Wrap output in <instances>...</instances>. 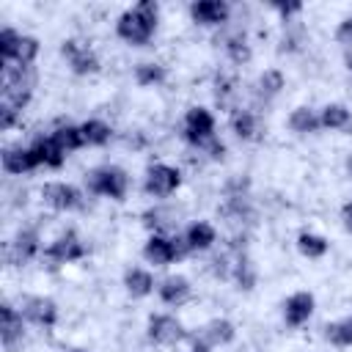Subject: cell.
I'll return each mask as SVG.
<instances>
[{"label": "cell", "mask_w": 352, "mask_h": 352, "mask_svg": "<svg viewBox=\"0 0 352 352\" xmlns=\"http://www.w3.org/2000/svg\"><path fill=\"white\" fill-rule=\"evenodd\" d=\"M157 16H160V6L154 0H140L118 16L116 36L132 47H143L151 41V36L157 30Z\"/></svg>", "instance_id": "obj_1"}, {"label": "cell", "mask_w": 352, "mask_h": 352, "mask_svg": "<svg viewBox=\"0 0 352 352\" xmlns=\"http://www.w3.org/2000/svg\"><path fill=\"white\" fill-rule=\"evenodd\" d=\"M85 190L91 195H104L113 201H124L129 190V176L118 165H99L85 173Z\"/></svg>", "instance_id": "obj_2"}, {"label": "cell", "mask_w": 352, "mask_h": 352, "mask_svg": "<svg viewBox=\"0 0 352 352\" xmlns=\"http://www.w3.org/2000/svg\"><path fill=\"white\" fill-rule=\"evenodd\" d=\"M182 135H184V140H187L190 146L206 148V143H209L212 138H217V135H214V116H212L206 107H198V104H195V107H187Z\"/></svg>", "instance_id": "obj_3"}, {"label": "cell", "mask_w": 352, "mask_h": 352, "mask_svg": "<svg viewBox=\"0 0 352 352\" xmlns=\"http://www.w3.org/2000/svg\"><path fill=\"white\" fill-rule=\"evenodd\" d=\"M85 253H88L85 242H82L74 231H63L60 236H55V239L44 248L41 258H44V261H50V267H58V264L77 261V258H82Z\"/></svg>", "instance_id": "obj_4"}, {"label": "cell", "mask_w": 352, "mask_h": 352, "mask_svg": "<svg viewBox=\"0 0 352 352\" xmlns=\"http://www.w3.org/2000/svg\"><path fill=\"white\" fill-rule=\"evenodd\" d=\"M182 184V173L179 168L173 165H165V162H157V165H148L146 170V179H143V190L154 198H168L179 190Z\"/></svg>", "instance_id": "obj_5"}, {"label": "cell", "mask_w": 352, "mask_h": 352, "mask_svg": "<svg viewBox=\"0 0 352 352\" xmlns=\"http://www.w3.org/2000/svg\"><path fill=\"white\" fill-rule=\"evenodd\" d=\"M60 55L66 58V63H69V69L74 74H94V72H99L96 52L88 44H82L80 38H66L60 44Z\"/></svg>", "instance_id": "obj_6"}, {"label": "cell", "mask_w": 352, "mask_h": 352, "mask_svg": "<svg viewBox=\"0 0 352 352\" xmlns=\"http://www.w3.org/2000/svg\"><path fill=\"white\" fill-rule=\"evenodd\" d=\"M190 333L184 330V324L176 319V316H170V314H154L151 319H148V338L154 341V344H162V346H173V344H179V341H184Z\"/></svg>", "instance_id": "obj_7"}, {"label": "cell", "mask_w": 352, "mask_h": 352, "mask_svg": "<svg viewBox=\"0 0 352 352\" xmlns=\"http://www.w3.org/2000/svg\"><path fill=\"white\" fill-rule=\"evenodd\" d=\"M41 198L47 206L58 209V212H72V209H80L82 206V192L74 187V184H66V182H50L41 187Z\"/></svg>", "instance_id": "obj_8"}, {"label": "cell", "mask_w": 352, "mask_h": 352, "mask_svg": "<svg viewBox=\"0 0 352 352\" xmlns=\"http://www.w3.org/2000/svg\"><path fill=\"white\" fill-rule=\"evenodd\" d=\"M41 253V242H38V231L36 228H22L14 234V239L6 248V258L11 264H28L30 258H36Z\"/></svg>", "instance_id": "obj_9"}, {"label": "cell", "mask_w": 352, "mask_h": 352, "mask_svg": "<svg viewBox=\"0 0 352 352\" xmlns=\"http://www.w3.org/2000/svg\"><path fill=\"white\" fill-rule=\"evenodd\" d=\"M19 314L25 316V322H33L38 327H52L58 322V305L50 297H25Z\"/></svg>", "instance_id": "obj_10"}, {"label": "cell", "mask_w": 352, "mask_h": 352, "mask_svg": "<svg viewBox=\"0 0 352 352\" xmlns=\"http://www.w3.org/2000/svg\"><path fill=\"white\" fill-rule=\"evenodd\" d=\"M22 314H19V308H14L11 302H3L0 305V341H3V346L11 352V349H16L19 344H22V338H25V327H22Z\"/></svg>", "instance_id": "obj_11"}, {"label": "cell", "mask_w": 352, "mask_h": 352, "mask_svg": "<svg viewBox=\"0 0 352 352\" xmlns=\"http://www.w3.org/2000/svg\"><path fill=\"white\" fill-rule=\"evenodd\" d=\"M190 16L195 25H223L231 16V6L226 0H195L190 3Z\"/></svg>", "instance_id": "obj_12"}, {"label": "cell", "mask_w": 352, "mask_h": 352, "mask_svg": "<svg viewBox=\"0 0 352 352\" xmlns=\"http://www.w3.org/2000/svg\"><path fill=\"white\" fill-rule=\"evenodd\" d=\"M236 336V327L228 319H209L204 327H198V333H190L187 338H198L206 346H226L231 344Z\"/></svg>", "instance_id": "obj_13"}, {"label": "cell", "mask_w": 352, "mask_h": 352, "mask_svg": "<svg viewBox=\"0 0 352 352\" xmlns=\"http://www.w3.org/2000/svg\"><path fill=\"white\" fill-rule=\"evenodd\" d=\"M314 314V294L311 292H294L283 302V322L289 327H302Z\"/></svg>", "instance_id": "obj_14"}, {"label": "cell", "mask_w": 352, "mask_h": 352, "mask_svg": "<svg viewBox=\"0 0 352 352\" xmlns=\"http://www.w3.org/2000/svg\"><path fill=\"white\" fill-rule=\"evenodd\" d=\"M157 294H160V300H162L165 305L179 308L182 302L190 300L192 286H190V280H187L184 275H168V278H162V280L157 283Z\"/></svg>", "instance_id": "obj_15"}, {"label": "cell", "mask_w": 352, "mask_h": 352, "mask_svg": "<svg viewBox=\"0 0 352 352\" xmlns=\"http://www.w3.org/2000/svg\"><path fill=\"white\" fill-rule=\"evenodd\" d=\"M143 258H146L148 264H154V267H165V264L176 261V250H173L170 236H165V234H151V236L146 239V245H143Z\"/></svg>", "instance_id": "obj_16"}, {"label": "cell", "mask_w": 352, "mask_h": 352, "mask_svg": "<svg viewBox=\"0 0 352 352\" xmlns=\"http://www.w3.org/2000/svg\"><path fill=\"white\" fill-rule=\"evenodd\" d=\"M140 220H143V226H146L151 234H165V236H170V234L176 231V226H179L176 212H173V209H168V206L146 209V212L140 214Z\"/></svg>", "instance_id": "obj_17"}, {"label": "cell", "mask_w": 352, "mask_h": 352, "mask_svg": "<svg viewBox=\"0 0 352 352\" xmlns=\"http://www.w3.org/2000/svg\"><path fill=\"white\" fill-rule=\"evenodd\" d=\"M0 162H3V170H6V173H14V176H22V173L36 170L28 146H19V143H16V146H6V148L0 151Z\"/></svg>", "instance_id": "obj_18"}, {"label": "cell", "mask_w": 352, "mask_h": 352, "mask_svg": "<svg viewBox=\"0 0 352 352\" xmlns=\"http://www.w3.org/2000/svg\"><path fill=\"white\" fill-rule=\"evenodd\" d=\"M319 121H322L324 129H336V132H344V135L352 132V113H349L346 104H338V102L324 104L319 110Z\"/></svg>", "instance_id": "obj_19"}, {"label": "cell", "mask_w": 352, "mask_h": 352, "mask_svg": "<svg viewBox=\"0 0 352 352\" xmlns=\"http://www.w3.org/2000/svg\"><path fill=\"white\" fill-rule=\"evenodd\" d=\"M184 236H187V245H190L192 253H195V250H209V248L217 242V231H214V226L206 223V220L190 223V228L184 231Z\"/></svg>", "instance_id": "obj_20"}, {"label": "cell", "mask_w": 352, "mask_h": 352, "mask_svg": "<svg viewBox=\"0 0 352 352\" xmlns=\"http://www.w3.org/2000/svg\"><path fill=\"white\" fill-rule=\"evenodd\" d=\"M124 289L132 294V297H148L154 292V278L148 270H140V267H129L124 272Z\"/></svg>", "instance_id": "obj_21"}, {"label": "cell", "mask_w": 352, "mask_h": 352, "mask_svg": "<svg viewBox=\"0 0 352 352\" xmlns=\"http://www.w3.org/2000/svg\"><path fill=\"white\" fill-rule=\"evenodd\" d=\"M80 132H82V143L85 146H107L110 138H113V126L102 118H88L80 124Z\"/></svg>", "instance_id": "obj_22"}, {"label": "cell", "mask_w": 352, "mask_h": 352, "mask_svg": "<svg viewBox=\"0 0 352 352\" xmlns=\"http://www.w3.org/2000/svg\"><path fill=\"white\" fill-rule=\"evenodd\" d=\"M231 129L239 140H253L256 132H258V121H256V113L253 110H245V107H234L231 110Z\"/></svg>", "instance_id": "obj_23"}, {"label": "cell", "mask_w": 352, "mask_h": 352, "mask_svg": "<svg viewBox=\"0 0 352 352\" xmlns=\"http://www.w3.org/2000/svg\"><path fill=\"white\" fill-rule=\"evenodd\" d=\"M322 126L319 121V113L311 110V107H294L292 116H289V129L297 132V135H311Z\"/></svg>", "instance_id": "obj_24"}, {"label": "cell", "mask_w": 352, "mask_h": 352, "mask_svg": "<svg viewBox=\"0 0 352 352\" xmlns=\"http://www.w3.org/2000/svg\"><path fill=\"white\" fill-rule=\"evenodd\" d=\"M50 138L58 143V148H60L63 154L77 151V148L85 146V143H82V132H80V126H74V124H58Z\"/></svg>", "instance_id": "obj_25"}, {"label": "cell", "mask_w": 352, "mask_h": 352, "mask_svg": "<svg viewBox=\"0 0 352 352\" xmlns=\"http://www.w3.org/2000/svg\"><path fill=\"white\" fill-rule=\"evenodd\" d=\"M327 239L324 236H319V234H314V231H302L300 236H297V250L305 256V258H322L324 253H327Z\"/></svg>", "instance_id": "obj_26"}, {"label": "cell", "mask_w": 352, "mask_h": 352, "mask_svg": "<svg viewBox=\"0 0 352 352\" xmlns=\"http://www.w3.org/2000/svg\"><path fill=\"white\" fill-rule=\"evenodd\" d=\"M165 77H168V72H165L162 63H138L135 66V82L140 88L160 85V82H165Z\"/></svg>", "instance_id": "obj_27"}, {"label": "cell", "mask_w": 352, "mask_h": 352, "mask_svg": "<svg viewBox=\"0 0 352 352\" xmlns=\"http://www.w3.org/2000/svg\"><path fill=\"white\" fill-rule=\"evenodd\" d=\"M324 338L336 346H352V319H341V322H330L324 327Z\"/></svg>", "instance_id": "obj_28"}, {"label": "cell", "mask_w": 352, "mask_h": 352, "mask_svg": "<svg viewBox=\"0 0 352 352\" xmlns=\"http://www.w3.org/2000/svg\"><path fill=\"white\" fill-rule=\"evenodd\" d=\"M223 47H226V55H228L234 63H239V66H242V63H248V60H250V44H248V38H245L242 33L228 36Z\"/></svg>", "instance_id": "obj_29"}, {"label": "cell", "mask_w": 352, "mask_h": 352, "mask_svg": "<svg viewBox=\"0 0 352 352\" xmlns=\"http://www.w3.org/2000/svg\"><path fill=\"white\" fill-rule=\"evenodd\" d=\"M283 85H286V80H283V74H280L278 69H267V72L258 77V82H256V88H258V94H261L264 99L278 96Z\"/></svg>", "instance_id": "obj_30"}, {"label": "cell", "mask_w": 352, "mask_h": 352, "mask_svg": "<svg viewBox=\"0 0 352 352\" xmlns=\"http://www.w3.org/2000/svg\"><path fill=\"white\" fill-rule=\"evenodd\" d=\"M19 41H22V36L14 28H3L0 30V60L3 63H14L16 50H19Z\"/></svg>", "instance_id": "obj_31"}, {"label": "cell", "mask_w": 352, "mask_h": 352, "mask_svg": "<svg viewBox=\"0 0 352 352\" xmlns=\"http://www.w3.org/2000/svg\"><path fill=\"white\" fill-rule=\"evenodd\" d=\"M234 278H236L239 289H245V292H250V289L256 286V270H253V264L242 256V250L236 253V261H234Z\"/></svg>", "instance_id": "obj_32"}, {"label": "cell", "mask_w": 352, "mask_h": 352, "mask_svg": "<svg viewBox=\"0 0 352 352\" xmlns=\"http://www.w3.org/2000/svg\"><path fill=\"white\" fill-rule=\"evenodd\" d=\"M38 50H41V44H38V38H36V36H22L14 63H19V66H33V60H36Z\"/></svg>", "instance_id": "obj_33"}, {"label": "cell", "mask_w": 352, "mask_h": 352, "mask_svg": "<svg viewBox=\"0 0 352 352\" xmlns=\"http://www.w3.org/2000/svg\"><path fill=\"white\" fill-rule=\"evenodd\" d=\"M231 94H234V80L226 77V74H217L214 77V99H217V104H228Z\"/></svg>", "instance_id": "obj_34"}, {"label": "cell", "mask_w": 352, "mask_h": 352, "mask_svg": "<svg viewBox=\"0 0 352 352\" xmlns=\"http://www.w3.org/2000/svg\"><path fill=\"white\" fill-rule=\"evenodd\" d=\"M19 116H22L19 110H14V107H8V104H0V126H3V129H11Z\"/></svg>", "instance_id": "obj_35"}, {"label": "cell", "mask_w": 352, "mask_h": 352, "mask_svg": "<svg viewBox=\"0 0 352 352\" xmlns=\"http://www.w3.org/2000/svg\"><path fill=\"white\" fill-rule=\"evenodd\" d=\"M336 38L341 41V44H352V16H346L344 22H338V28H336Z\"/></svg>", "instance_id": "obj_36"}, {"label": "cell", "mask_w": 352, "mask_h": 352, "mask_svg": "<svg viewBox=\"0 0 352 352\" xmlns=\"http://www.w3.org/2000/svg\"><path fill=\"white\" fill-rule=\"evenodd\" d=\"M272 8L283 16V22H289V16H294V14H300V11H302V6H300V3H275Z\"/></svg>", "instance_id": "obj_37"}, {"label": "cell", "mask_w": 352, "mask_h": 352, "mask_svg": "<svg viewBox=\"0 0 352 352\" xmlns=\"http://www.w3.org/2000/svg\"><path fill=\"white\" fill-rule=\"evenodd\" d=\"M204 151H206L212 160H223V157H226V143H223L220 138H212V140L206 143V148H204Z\"/></svg>", "instance_id": "obj_38"}, {"label": "cell", "mask_w": 352, "mask_h": 352, "mask_svg": "<svg viewBox=\"0 0 352 352\" xmlns=\"http://www.w3.org/2000/svg\"><path fill=\"white\" fill-rule=\"evenodd\" d=\"M190 352H212V346H206V344L198 341V338H190Z\"/></svg>", "instance_id": "obj_39"}, {"label": "cell", "mask_w": 352, "mask_h": 352, "mask_svg": "<svg viewBox=\"0 0 352 352\" xmlns=\"http://www.w3.org/2000/svg\"><path fill=\"white\" fill-rule=\"evenodd\" d=\"M344 226H346V231L352 234V201L344 206Z\"/></svg>", "instance_id": "obj_40"}, {"label": "cell", "mask_w": 352, "mask_h": 352, "mask_svg": "<svg viewBox=\"0 0 352 352\" xmlns=\"http://www.w3.org/2000/svg\"><path fill=\"white\" fill-rule=\"evenodd\" d=\"M344 63H346V72L352 74V47H349V50L344 52Z\"/></svg>", "instance_id": "obj_41"}, {"label": "cell", "mask_w": 352, "mask_h": 352, "mask_svg": "<svg viewBox=\"0 0 352 352\" xmlns=\"http://www.w3.org/2000/svg\"><path fill=\"white\" fill-rule=\"evenodd\" d=\"M346 170H349V176H352V157L346 160Z\"/></svg>", "instance_id": "obj_42"}, {"label": "cell", "mask_w": 352, "mask_h": 352, "mask_svg": "<svg viewBox=\"0 0 352 352\" xmlns=\"http://www.w3.org/2000/svg\"><path fill=\"white\" fill-rule=\"evenodd\" d=\"M72 352H88V349H72Z\"/></svg>", "instance_id": "obj_43"}]
</instances>
